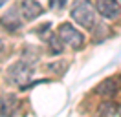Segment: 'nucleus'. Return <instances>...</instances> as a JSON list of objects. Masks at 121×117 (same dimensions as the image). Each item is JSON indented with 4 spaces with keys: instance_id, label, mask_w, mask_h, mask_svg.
<instances>
[{
    "instance_id": "423d86ee",
    "label": "nucleus",
    "mask_w": 121,
    "mask_h": 117,
    "mask_svg": "<svg viewBox=\"0 0 121 117\" xmlns=\"http://www.w3.org/2000/svg\"><path fill=\"white\" fill-rule=\"evenodd\" d=\"M15 11L17 9H11V11H8V13L0 18V24H2L4 28H8L9 31H15L17 28H20V20H18V17L15 15Z\"/></svg>"
},
{
    "instance_id": "1a4fd4ad",
    "label": "nucleus",
    "mask_w": 121,
    "mask_h": 117,
    "mask_svg": "<svg viewBox=\"0 0 121 117\" xmlns=\"http://www.w3.org/2000/svg\"><path fill=\"white\" fill-rule=\"evenodd\" d=\"M6 2H8V0H0V7L4 6V4H6Z\"/></svg>"
},
{
    "instance_id": "f03ea898",
    "label": "nucleus",
    "mask_w": 121,
    "mask_h": 117,
    "mask_svg": "<svg viewBox=\"0 0 121 117\" xmlns=\"http://www.w3.org/2000/svg\"><path fill=\"white\" fill-rule=\"evenodd\" d=\"M59 38L62 42L70 44L73 50H81L84 46V35L77 31L72 24H60L59 26Z\"/></svg>"
},
{
    "instance_id": "0eeeda50",
    "label": "nucleus",
    "mask_w": 121,
    "mask_h": 117,
    "mask_svg": "<svg viewBox=\"0 0 121 117\" xmlns=\"http://www.w3.org/2000/svg\"><path fill=\"white\" fill-rule=\"evenodd\" d=\"M116 92H117V88H116V80L114 79H108V80H105V82L99 84V93H103L105 97H110V95H114Z\"/></svg>"
},
{
    "instance_id": "f257e3e1",
    "label": "nucleus",
    "mask_w": 121,
    "mask_h": 117,
    "mask_svg": "<svg viewBox=\"0 0 121 117\" xmlns=\"http://www.w3.org/2000/svg\"><path fill=\"white\" fill-rule=\"evenodd\" d=\"M70 15L79 26H83L86 29L94 28V24H95V11H94V7L88 0H77L72 7Z\"/></svg>"
},
{
    "instance_id": "6e6552de",
    "label": "nucleus",
    "mask_w": 121,
    "mask_h": 117,
    "mask_svg": "<svg viewBox=\"0 0 121 117\" xmlns=\"http://www.w3.org/2000/svg\"><path fill=\"white\" fill-rule=\"evenodd\" d=\"M64 6H66V0H50V7L53 11H60Z\"/></svg>"
},
{
    "instance_id": "7ed1b4c3",
    "label": "nucleus",
    "mask_w": 121,
    "mask_h": 117,
    "mask_svg": "<svg viewBox=\"0 0 121 117\" xmlns=\"http://www.w3.org/2000/svg\"><path fill=\"white\" fill-rule=\"evenodd\" d=\"M30 77H31V70L24 60H20V62H17V64H13L9 68V79L13 80L15 84L24 86V84L30 80Z\"/></svg>"
},
{
    "instance_id": "20e7f679",
    "label": "nucleus",
    "mask_w": 121,
    "mask_h": 117,
    "mask_svg": "<svg viewBox=\"0 0 121 117\" xmlns=\"http://www.w3.org/2000/svg\"><path fill=\"white\" fill-rule=\"evenodd\" d=\"M97 11L101 17L112 20L119 15V4L117 0H97Z\"/></svg>"
},
{
    "instance_id": "39448f33",
    "label": "nucleus",
    "mask_w": 121,
    "mask_h": 117,
    "mask_svg": "<svg viewBox=\"0 0 121 117\" xmlns=\"http://www.w3.org/2000/svg\"><path fill=\"white\" fill-rule=\"evenodd\" d=\"M20 13L24 15L26 20H35L37 17L42 15V6L37 0H22L20 4Z\"/></svg>"
},
{
    "instance_id": "9d476101",
    "label": "nucleus",
    "mask_w": 121,
    "mask_h": 117,
    "mask_svg": "<svg viewBox=\"0 0 121 117\" xmlns=\"http://www.w3.org/2000/svg\"><path fill=\"white\" fill-rule=\"evenodd\" d=\"M0 50H2V42H0Z\"/></svg>"
}]
</instances>
